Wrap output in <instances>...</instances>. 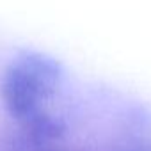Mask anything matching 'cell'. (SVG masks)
<instances>
[{"label": "cell", "mask_w": 151, "mask_h": 151, "mask_svg": "<svg viewBox=\"0 0 151 151\" xmlns=\"http://www.w3.org/2000/svg\"><path fill=\"white\" fill-rule=\"evenodd\" d=\"M60 73V64L45 53H20L9 62L0 80V94L7 112L23 121L41 114L39 107L55 94Z\"/></svg>", "instance_id": "1"}]
</instances>
